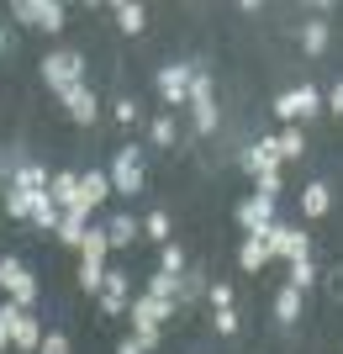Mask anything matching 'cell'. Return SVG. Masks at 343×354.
<instances>
[{"mask_svg":"<svg viewBox=\"0 0 343 354\" xmlns=\"http://www.w3.org/2000/svg\"><path fill=\"white\" fill-rule=\"evenodd\" d=\"M106 175H111V196H143L148 191V175H143V148L137 143H121L117 148V159L106 164Z\"/></svg>","mask_w":343,"mask_h":354,"instance_id":"7a4b0ae2","label":"cell"},{"mask_svg":"<svg viewBox=\"0 0 343 354\" xmlns=\"http://www.w3.org/2000/svg\"><path fill=\"white\" fill-rule=\"evenodd\" d=\"M11 16L32 32H48V37H59L69 27V11H63L59 0H11Z\"/></svg>","mask_w":343,"mask_h":354,"instance_id":"277c9868","label":"cell"},{"mask_svg":"<svg viewBox=\"0 0 343 354\" xmlns=\"http://www.w3.org/2000/svg\"><path fill=\"white\" fill-rule=\"evenodd\" d=\"M117 354H148V349H143V344H137V339H133V333H127V339H121V344H117Z\"/></svg>","mask_w":343,"mask_h":354,"instance_id":"f6af8a7d","label":"cell"},{"mask_svg":"<svg viewBox=\"0 0 343 354\" xmlns=\"http://www.w3.org/2000/svg\"><path fill=\"white\" fill-rule=\"evenodd\" d=\"M75 281H79V291H85V296H101V286H106V265H90V259H79Z\"/></svg>","mask_w":343,"mask_h":354,"instance_id":"4dcf8cb0","label":"cell"},{"mask_svg":"<svg viewBox=\"0 0 343 354\" xmlns=\"http://www.w3.org/2000/svg\"><path fill=\"white\" fill-rule=\"evenodd\" d=\"M37 354H75L69 349V333H63V328H48L43 344H37Z\"/></svg>","mask_w":343,"mask_h":354,"instance_id":"74e56055","label":"cell"},{"mask_svg":"<svg viewBox=\"0 0 343 354\" xmlns=\"http://www.w3.org/2000/svg\"><path fill=\"white\" fill-rule=\"evenodd\" d=\"M169 317H175V301H159V296H133V301H127V328H133V339L148 354L164 344V323Z\"/></svg>","mask_w":343,"mask_h":354,"instance_id":"6da1fadb","label":"cell"},{"mask_svg":"<svg viewBox=\"0 0 343 354\" xmlns=\"http://www.w3.org/2000/svg\"><path fill=\"white\" fill-rule=\"evenodd\" d=\"M179 143V122L175 111H159V117L148 122V148H175Z\"/></svg>","mask_w":343,"mask_h":354,"instance_id":"603a6c76","label":"cell"},{"mask_svg":"<svg viewBox=\"0 0 343 354\" xmlns=\"http://www.w3.org/2000/svg\"><path fill=\"white\" fill-rule=\"evenodd\" d=\"M264 265H269V243H264V238H243V243H238V270H243V275H259Z\"/></svg>","mask_w":343,"mask_h":354,"instance_id":"7402d4cb","label":"cell"},{"mask_svg":"<svg viewBox=\"0 0 343 354\" xmlns=\"http://www.w3.org/2000/svg\"><path fill=\"white\" fill-rule=\"evenodd\" d=\"M333 212V185L328 180H312V185H301V217H328Z\"/></svg>","mask_w":343,"mask_h":354,"instance_id":"ac0fdd59","label":"cell"},{"mask_svg":"<svg viewBox=\"0 0 343 354\" xmlns=\"http://www.w3.org/2000/svg\"><path fill=\"white\" fill-rule=\"evenodd\" d=\"M301 153H306V133H301V127H285V133H275V159H280V164L301 159Z\"/></svg>","mask_w":343,"mask_h":354,"instance_id":"d4e9b609","label":"cell"},{"mask_svg":"<svg viewBox=\"0 0 343 354\" xmlns=\"http://www.w3.org/2000/svg\"><path fill=\"white\" fill-rule=\"evenodd\" d=\"M328 106H333V111H338V117H343V85H338V90H333V95H328Z\"/></svg>","mask_w":343,"mask_h":354,"instance_id":"bcb514c9","label":"cell"},{"mask_svg":"<svg viewBox=\"0 0 343 354\" xmlns=\"http://www.w3.org/2000/svg\"><path fill=\"white\" fill-rule=\"evenodd\" d=\"M43 85L53 90V95H63V90L85 85V53L79 48H53V53H43Z\"/></svg>","mask_w":343,"mask_h":354,"instance_id":"3957f363","label":"cell"},{"mask_svg":"<svg viewBox=\"0 0 343 354\" xmlns=\"http://www.w3.org/2000/svg\"><path fill=\"white\" fill-rule=\"evenodd\" d=\"M211 328H217L222 339H233V333H238V307H222V312H211Z\"/></svg>","mask_w":343,"mask_h":354,"instance_id":"f35d334b","label":"cell"},{"mask_svg":"<svg viewBox=\"0 0 343 354\" xmlns=\"http://www.w3.org/2000/svg\"><path fill=\"white\" fill-rule=\"evenodd\" d=\"M106 254H111V243H106V227H85L79 259H90V265H106Z\"/></svg>","mask_w":343,"mask_h":354,"instance_id":"83f0119b","label":"cell"},{"mask_svg":"<svg viewBox=\"0 0 343 354\" xmlns=\"http://www.w3.org/2000/svg\"><path fill=\"white\" fill-rule=\"evenodd\" d=\"M6 48H11V37H6V27H0V53H6Z\"/></svg>","mask_w":343,"mask_h":354,"instance_id":"7dc6e473","label":"cell"},{"mask_svg":"<svg viewBox=\"0 0 343 354\" xmlns=\"http://www.w3.org/2000/svg\"><path fill=\"white\" fill-rule=\"evenodd\" d=\"M0 196H6V185H0Z\"/></svg>","mask_w":343,"mask_h":354,"instance_id":"c3c4849f","label":"cell"},{"mask_svg":"<svg viewBox=\"0 0 343 354\" xmlns=\"http://www.w3.org/2000/svg\"><path fill=\"white\" fill-rule=\"evenodd\" d=\"M48 201H53L59 212H75V207H79V175H75V169H59V175L48 180ZM85 212H90V207H85Z\"/></svg>","mask_w":343,"mask_h":354,"instance_id":"5bb4252c","label":"cell"},{"mask_svg":"<svg viewBox=\"0 0 343 354\" xmlns=\"http://www.w3.org/2000/svg\"><path fill=\"white\" fill-rule=\"evenodd\" d=\"M95 307H101V317H127V301H121V296H95Z\"/></svg>","mask_w":343,"mask_h":354,"instance_id":"b9f144b4","label":"cell"},{"mask_svg":"<svg viewBox=\"0 0 343 354\" xmlns=\"http://www.w3.org/2000/svg\"><path fill=\"white\" fill-rule=\"evenodd\" d=\"M59 217H63V212L59 207H53V201H48V196H37V201H32V227H37V233H53V227H59Z\"/></svg>","mask_w":343,"mask_h":354,"instance_id":"f1b7e54d","label":"cell"},{"mask_svg":"<svg viewBox=\"0 0 343 354\" xmlns=\"http://www.w3.org/2000/svg\"><path fill=\"white\" fill-rule=\"evenodd\" d=\"M195 101H217V95H211V74H206V69L190 74V106H195Z\"/></svg>","mask_w":343,"mask_h":354,"instance_id":"ab89813d","label":"cell"},{"mask_svg":"<svg viewBox=\"0 0 343 354\" xmlns=\"http://www.w3.org/2000/svg\"><path fill=\"white\" fill-rule=\"evenodd\" d=\"M137 238H143V222H137L133 212H117V217L106 222V243H111V249H133Z\"/></svg>","mask_w":343,"mask_h":354,"instance_id":"2e32d148","label":"cell"},{"mask_svg":"<svg viewBox=\"0 0 343 354\" xmlns=\"http://www.w3.org/2000/svg\"><path fill=\"white\" fill-rule=\"evenodd\" d=\"M32 201H37V196H27V191H11V185H6V196H0V212H6L11 222H27V217H32Z\"/></svg>","mask_w":343,"mask_h":354,"instance_id":"4316f807","label":"cell"},{"mask_svg":"<svg viewBox=\"0 0 343 354\" xmlns=\"http://www.w3.org/2000/svg\"><path fill=\"white\" fill-rule=\"evenodd\" d=\"M0 291H6V301H16V307L32 312V301L43 296V286H37V275H32L16 254H0Z\"/></svg>","mask_w":343,"mask_h":354,"instance_id":"5b68a950","label":"cell"},{"mask_svg":"<svg viewBox=\"0 0 343 354\" xmlns=\"http://www.w3.org/2000/svg\"><path fill=\"white\" fill-rule=\"evenodd\" d=\"M317 275H322V270H317L312 259H291V265H285V286H291V291H301V296L317 286Z\"/></svg>","mask_w":343,"mask_h":354,"instance_id":"cb8c5ba5","label":"cell"},{"mask_svg":"<svg viewBox=\"0 0 343 354\" xmlns=\"http://www.w3.org/2000/svg\"><path fill=\"white\" fill-rule=\"evenodd\" d=\"M106 296H121V301H133V281H127V270H111L106 265V286H101Z\"/></svg>","mask_w":343,"mask_h":354,"instance_id":"e575fe53","label":"cell"},{"mask_svg":"<svg viewBox=\"0 0 343 354\" xmlns=\"http://www.w3.org/2000/svg\"><path fill=\"white\" fill-rule=\"evenodd\" d=\"M296 317H301V291L280 286V291H275V323H280V328H296Z\"/></svg>","mask_w":343,"mask_h":354,"instance_id":"484cf974","label":"cell"},{"mask_svg":"<svg viewBox=\"0 0 343 354\" xmlns=\"http://www.w3.org/2000/svg\"><path fill=\"white\" fill-rule=\"evenodd\" d=\"M111 16H117V27L127 32V37H143V32H148V6H137V0L111 6Z\"/></svg>","mask_w":343,"mask_h":354,"instance_id":"ffe728a7","label":"cell"},{"mask_svg":"<svg viewBox=\"0 0 343 354\" xmlns=\"http://www.w3.org/2000/svg\"><path fill=\"white\" fill-rule=\"evenodd\" d=\"M233 217H238L243 238H254V233H264L269 222H275V201H264V196H243L238 207H233Z\"/></svg>","mask_w":343,"mask_h":354,"instance_id":"30bf717a","label":"cell"},{"mask_svg":"<svg viewBox=\"0 0 343 354\" xmlns=\"http://www.w3.org/2000/svg\"><path fill=\"white\" fill-rule=\"evenodd\" d=\"M0 354H11V301H0Z\"/></svg>","mask_w":343,"mask_h":354,"instance_id":"7bdbcfd3","label":"cell"},{"mask_svg":"<svg viewBox=\"0 0 343 354\" xmlns=\"http://www.w3.org/2000/svg\"><path fill=\"white\" fill-rule=\"evenodd\" d=\"M48 180H53V175H48L43 164L21 159V164L11 169V180H6V185H11V191H27V196H48Z\"/></svg>","mask_w":343,"mask_h":354,"instance_id":"4fadbf2b","label":"cell"},{"mask_svg":"<svg viewBox=\"0 0 343 354\" xmlns=\"http://www.w3.org/2000/svg\"><path fill=\"white\" fill-rule=\"evenodd\" d=\"M111 117H117L121 127H133V122H143V106H137L133 95H117V101H111Z\"/></svg>","mask_w":343,"mask_h":354,"instance_id":"d590c367","label":"cell"},{"mask_svg":"<svg viewBox=\"0 0 343 354\" xmlns=\"http://www.w3.org/2000/svg\"><path fill=\"white\" fill-rule=\"evenodd\" d=\"M11 354H16V349H11Z\"/></svg>","mask_w":343,"mask_h":354,"instance_id":"681fc988","label":"cell"},{"mask_svg":"<svg viewBox=\"0 0 343 354\" xmlns=\"http://www.w3.org/2000/svg\"><path fill=\"white\" fill-rule=\"evenodd\" d=\"M37 344H43L37 312H27V307H16V301H11V349L16 354H37Z\"/></svg>","mask_w":343,"mask_h":354,"instance_id":"9c48e42d","label":"cell"},{"mask_svg":"<svg viewBox=\"0 0 343 354\" xmlns=\"http://www.w3.org/2000/svg\"><path fill=\"white\" fill-rule=\"evenodd\" d=\"M143 296H159V301H175L179 296V275H164V270H153L148 275V291Z\"/></svg>","mask_w":343,"mask_h":354,"instance_id":"d6a6232c","label":"cell"},{"mask_svg":"<svg viewBox=\"0 0 343 354\" xmlns=\"http://www.w3.org/2000/svg\"><path fill=\"white\" fill-rule=\"evenodd\" d=\"M269 243V259H312V233H301V227H291V222H269L264 233H254Z\"/></svg>","mask_w":343,"mask_h":354,"instance_id":"8992f818","label":"cell"},{"mask_svg":"<svg viewBox=\"0 0 343 354\" xmlns=\"http://www.w3.org/2000/svg\"><path fill=\"white\" fill-rule=\"evenodd\" d=\"M195 133H217V122H222V111H217V101H195Z\"/></svg>","mask_w":343,"mask_h":354,"instance_id":"836d02e7","label":"cell"},{"mask_svg":"<svg viewBox=\"0 0 343 354\" xmlns=\"http://www.w3.org/2000/svg\"><path fill=\"white\" fill-rule=\"evenodd\" d=\"M296 43H301L306 59H322L328 43H333V27H328V21H301V27H296Z\"/></svg>","mask_w":343,"mask_h":354,"instance_id":"e0dca14e","label":"cell"},{"mask_svg":"<svg viewBox=\"0 0 343 354\" xmlns=\"http://www.w3.org/2000/svg\"><path fill=\"white\" fill-rule=\"evenodd\" d=\"M169 233H175V227H169V212H148V217H143V238H148V243H159V249H164Z\"/></svg>","mask_w":343,"mask_h":354,"instance_id":"1f68e13d","label":"cell"},{"mask_svg":"<svg viewBox=\"0 0 343 354\" xmlns=\"http://www.w3.org/2000/svg\"><path fill=\"white\" fill-rule=\"evenodd\" d=\"M190 74H195V64H164V69L153 74V85H159L169 111H175V106H190Z\"/></svg>","mask_w":343,"mask_h":354,"instance_id":"ba28073f","label":"cell"},{"mask_svg":"<svg viewBox=\"0 0 343 354\" xmlns=\"http://www.w3.org/2000/svg\"><path fill=\"white\" fill-rule=\"evenodd\" d=\"M63 111H69V122H79V127H95V117H101V101H95V90L90 85H75L59 95Z\"/></svg>","mask_w":343,"mask_h":354,"instance_id":"8fae6325","label":"cell"},{"mask_svg":"<svg viewBox=\"0 0 343 354\" xmlns=\"http://www.w3.org/2000/svg\"><path fill=\"white\" fill-rule=\"evenodd\" d=\"M238 164H243V169H248L254 180H259V175H269V169H280V159H275V138H254V143L238 153Z\"/></svg>","mask_w":343,"mask_h":354,"instance_id":"7c38bea8","label":"cell"},{"mask_svg":"<svg viewBox=\"0 0 343 354\" xmlns=\"http://www.w3.org/2000/svg\"><path fill=\"white\" fill-rule=\"evenodd\" d=\"M317 111H322V90L317 85H296V90H280V95H275V117H280L285 127H301V122H312Z\"/></svg>","mask_w":343,"mask_h":354,"instance_id":"52a82bcc","label":"cell"},{"mask_svg":"<svg viewBox=\"0 0 343 354\" xmlns=\"http://www.w3.org/2000/svg\"><path fill=\"white\" fill-rule=\"evenodd\" d=\"M328 296H333V301H343V270H333V275H328Z\"/></svg>","mask_w":343,"mask_h":354,"instance_id":"ee69618b","label":"cell"},{"mask_svg":"<svg viewBox=\"0 0 343 354\" xmlns=\"http://www.w3.org/2000/svg\"><path fill=\"white\" fill-rule=\"evenodd\" d=\"M101 201H111V175H106V169H85V175H79V207H101Z\"/></svg>","mask_w":343,"mask_h":354,"instance_id":"d6986e66","label":"cell"},{"mask_svg":"<svg viewBox=\"0 0 343 354\" xmlns=\"http://www.w3.org/2000/svg\"><path fill=\"white\" fill-rule=\"evenodd\" d=\"M280 191H285V175H280V169H269V175L254 180V196H264V201H280Z\"/></svg>","mask_w":343,"mask_h":354,"instance_id":"8d00e7d4","label":"cell"},{"mask_svg":"<svg viewBox=\"0 0 343 354\" xmlns=\"http://www.w3.org/2000/svg\"><path fill=\"white\" fill-rule=\"evenodd\" d=\"M206 301H211V312L233 307V286H227V281H211V286H206Z\"/></svg>","mask_w":343,"mask_h":354,"instance_id":"60d3db41","label":"cell"},{"mask_svg":"<svg viewBox=\"0 0 343 354\" xmlns=\"http://www.w3.org/2000/svg\"><path fill=\"white\" fill-rule=\"evenodd\" d=\"M159 270H164V275H185V270H190V254H185L175 238H169L164 249H159Z\"/></svg>","mask_w":343,"mask_h":354,"instance_id":"f546056e","label":"cell"},{"mask_svg":"<svg viewBox=\"0 0 343 354\" xmlns=\"http://www.w3.org/2000/svg\"><path fill=\"white\" fill-rule=\"evenodd\" d=\"M206 275H211V270H195V265L185 270V275H179V296H175V312H179V307H190V301H201V296H206V286H211Z\"/></svg>","mask_w":343,"mask_h":354,"instance_id":"44dd1931","label":"cell"},{"mask_svg":"<svg viewBox=\"0 0 343 354\" xmlns=\"http://www.w3.org/2000/svg\"><path fill=\"white\" fill-rule=\"evenodd\" d=\"M85 227H90V212H85V207H75V212H63V217H59L53 238H59L63 249H75V254H79V243H85Z\"/></svg>","mask_w":343,"mask_h":354,"instance_id":"9a60e30c","label":"cell"}]
</instances>
